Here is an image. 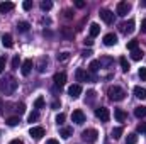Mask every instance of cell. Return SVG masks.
<instances>
[{
  "label": "cell",
  "instance_id": "obj_1",
  "mask_svg": "<svg viewBox=\"0 0 146 144\" xmlns=\"http://www.w3.org/2000/svg\"><path fill=\"white\" fill-rule=\"evenodd\" d=\"M17 88V80L12 76V75H7L5 78L0 80V92L5 93V95H12Z\"/></svg>",
  "mask_w": 146,
  "mask_h": 144
},
{
  "label": "cell",
  "instance_id": "obj_2",
  "mask_svg": "<svg viewBox=\"0 0 146 144\" xmlns=\"http://www.w3.org/2000/svg\"><path fill=\"white\" fill-rule=\"evenodd\" d=\"M107 95H109V98L112 102H121V100H124V97H126V92H124V88H121V87H110L109 90H107Z\"/></svg>",
  "mask_w": 146,
  "mask_h": 144
},
{
  "label": "cell",
  "instance_id": "obj_3",
  "mask_svg": "<svg viewBox=\"0 0 146 144\" xmlns=\"http://www.w3.org/2000/svg\"><path fill=\"white\" fill-rule=\"evenodd\" d=\"M97 137H99V132H97L95 129H87V131H83V132H82V139H83L87 144L95 143V141H97Z\"/></svg>",
  "mask_w": 146,
  "mask_h": 144
},
{
  "label": "cell",
  "instance_id": "obj_4",
  "mask_svg": "<svg viewBox=\"0 0 146 144\" xmlns=\"http://www.w3.org/2000/svg\"><path fill=\"white\" fill-rule=\"evenodd\" d=\"M95 117H97V119H100L102 122H109V119H110L109 108H107V107H99V108H95Z\"/></svg>",
  "mask_w": 146,
  "mask_h": 144
},
{
  "label": "cell",
  "instance_id": "obj_5",
  "mask_svg": "<svg viewBox=\"0 0 146 144\" xmlns=\"http://www.w3.org/2000/svg\"><path fill=\"white\" fill-rule=\"evenodd\" d=\"M129 10H131V3H129V2H119V3H117V9H115L117 15L124 17V15H127Z\"/></svg>",
  "mask_w": 146,
  "mask_h": 144
},
{
  "label": "cell",
  "instance_id": "obj_6",
  "mask_svg": "<svg viewBox=\"0 0 146 144\" xmlns=\"http://www.w3.org/2000/svg\"><path fill=\"white\" fill-rule=\"evenodd\" d=\"M75 76H76V81H88V80H95V76H90L88 73L83 70V68H78V70L75 71Z\"/></svg>",
  "mask_w": 146,
  "mask_h": 144
},
{
  "label": "cell",
  "instance_id": "obj_7",
  "mask_svg": "<svg viewBox=\"0 0 146 144\" xmlns=\"http://www.w3.org/2000/svg\"><path fill=\"white\" fill-rule=\"evenodd\" d=\"M99 15H100V19H102L106 24H112V22H114V12H110L107 9H102V10L99 12Z\"/></svg>",
  "mask_w": 146,
  "mask_h": 144
},
{
  "label": "cell",
  "instance_id": "obj_8",
  "mask_svg": "<svg viewBox=\"0 0 146 144\" xmlns=\"http://www.w3.org/2000/svg\"><path fill=\"white\" fill-rule=\"evenodd\" d=\"M72 120L75 122V124H83L85 122V114H83V110H73L72 114Z\"/></svg>",
  "mask_w": 146,
  "mask_h": 144
},
{
  "label": "cell",
  "instance_id": "obj_9",
  "mask_svg": "<svg viewBox=\"0 0 146 144\" xmlns=\"http://www.w3.org/2000/svg\"><path fill=\"white\" fill-rule=\"evenodd\" d=\"M29 136H31L33 139L39 141V139L44 136V129H42V127H31V129H29Z\"/></svg>",
  "mask_w": 146,
  "mask_h": 144
},
{
  "label": "cell",
  "instance_id": "obj_10",
  "mask_svg": "<svg viewBox=\"0 0 146 144\" xmlns=\"http://www.w3.org/2000/svg\"><path fill=\"white\" fill-rule=\"evenodd\" d=\"M68 93H70L72 98H78V97L82 95V85H78V83L72 85V87L68 88Z\"/></svg>",
  "mask_w": 146,
  "mask_h": 144
},
{
  "label": "cell",
  "instance_id": "obj_11",
  "mask_svg": "<svg viewBox=\"0 0 146 144\" xmlns=\"http://www.w3.org/2000/svg\"><path fill=\"white\" fill-rule=\"evenodd\" d=\"M121 31H122L124 34H131V32L134 31V20H133V19H129L127 22L121 24Z\"/></svg>",
  "mask_w": 146,
  "mask_h": 144
},
{
  "label": "cell",
  "instance_id": "obj_12",
  "mask_svg": "<svg viewBox=\"0 0 146 144\" xmlns=\"http://www.w3.org/2000/svg\"><path fill=\"white\" fill-rule=\"evenodd\" d=\"M53 81H54V85H56V87H60V88H61V87L66 83V75H65V73H56V75L53 76Z\"/></svg>",
  "mask_w": 146,
  "mask_h": 144
},
{
  "label": "cell",
  "instance_id": "obj_13",
  "mask_svg": "<svg viewBox=\"0 0 146 144\" xmlns=\"http://www.w3.org/2000/svg\"><path fill=\"white\" fill-rule=\"evenodd\" d=\"M104 44H106V46H115V44H117V36H115L114 32L106 34V36H104Z\"/></svg>",
  "mask_w": 146,
  "mask_h": 144
},
{
  "label": "cell",
  "instance_id": "obj_14",
  "mask_svg": "<svg viewBox=\"0 0 146 144\" xmlns=\"http://www.w3.org/2000/svg\"><path fill=\"white\" fill-rule=\"evenodd\" d=\"M33 70V59H26L24 63H22V66H21V73L24 75V76H27L29 73Z\"/></svg>",
  "mask_w": 146,
  "mask_h": 144
},
{
  "label": "cell",
  "instance_id": "obj_15",
  "mask_svg": "<svg viewBox=\"0 0 146 144\" xmlns=\"http://www.w3.org/2000/svg\"><path fill=\"white\" fill-rule=\"evenodd\" d=\"M14 7H15V5H14L12 2H2V3H0V12H2V14H7V12L14 10Z\"/></svg>",
  "mask_w": 146,
  "mask_h": 144
},
{
  "label": "cell",
  "instance_id": "obj_16",
  "mask_svg": "<svg viewBox=\"0 0 146 144\" xmlns=\"http://www.w3.org/2000/svg\"><path fill=\"white\" fill-rule=\"evenodd\" d=\"M134 97L136 98H141V100H145L146 98V88H143V87H134Z\"/></svg>",
  "mask_w": 146,
  "mask_h": 144
},
{
  "label": "cell",
  "instance_id": "obj_17",
  "mask_svg": "<svg viewBox=\"0 0 146 144\" xmlns=\"http://www.w3.org/2000/svg\"><path fill=\"white\" fill-rule=\"evenodd\" d=\"M114 117H115L119 122H124L127 115H126V112H124L122 108H114Z\"/></svg>",
  "mask_w": 146,
  "mask_h": 144
},
{
  "label": "cell",
  "instance_id": "obj_18",
  "mask_svg": "<svg viewBox=\"0 0 146 144\" xmlns=\"http://www.w3.org/2000/svg\"><path fill=\"white\" fill-rule=\"evenodd\" d=\"M143 56H145V53L138 48V49H134V51H131V59L133 61H139V59H143Z\"/></svg>",
  "mask_w": 146,
  "mask_h": 144
},
{
  "label": "cell",
  "instance_id": "obj_19",
  "mask_svg": "<svg viewBox=\"0 0 146 144\" xmlns=\"http://www.w3.org/2000/svg\"><path fill=\"white\" fill-rule=\"evenodd\" d=\"M2 44H3L5 48H9V49H10V48L14 46V41H12V36H10V34H3V36H2Z\"/></svg>",
  "mask_w": 146,
  "mask_h": 144
},
{
  "label": "cell",
  "instance_id": "obj_20",
  "mask_svg": "<svg viewBox=\"0 0 146 144\" xmlns=\"http://www.w3.org/2000/svg\"><path fill=\"white\" fill-rule=\"evenodd\" d=\"M99 34H100V26L95 24V22H92L90 24V37H97Z\"/></svg>",
  "mask_w": 146,
  "mask_h": 144
},
{
  "label": "cell",
  "instance_id": "obj_21",
  "mask_svg": "<svg viewBox=\"0 0 146 144\" xmlns=\"http://www.w3.org/2000/svg\"><path fill=\"white\" fill-rule=\"evenodd\" d=\"M134 115H136L138 119L146 117V107H145V105H138V107L134 108Z\"/></svg>",
  "mask_w": 146,
  "mask_h": 144
},
{
  "label": "cell",
  "instance_id": "obj_22",
  "mask_svg": "<svg viewBox=\"0 0 146 144\" xmlns=\"http://www.w3.org/2000/svg\"><path fill=\"white\" fill-rule=\"evenodd\" d=\"M72 134H73V129H72V127H61V129H60V136H61L63 139H68Z\"/></svg>",
  "mask_w": 146,
  "mask_h": 144
},
{
  "label": "cell",
  "instance_id": "obj_23",
  "mask_svg": "<svg viewBox=\"0 0 146 144\" xmlns=\"http://www.w3.org/2000/svg\"><path fill=\"white\" fill-rule=\"evenodd\" d=\"M29 27H31V24L26 22V20H21V22L17 24V31H19V32H27Z\"/></svg>",
  "mask_w": 146,
  "mask_h": 144
},
{
  "label": "cell",
  "instance_id": "obj_24",
  "mask_svg": "<svg viewBox=\"0 0 146 144\" xmlns=\"http://www.w3.org/2000/svg\"><path fill=\"white\" fill-rule=\"evenodd\" d=\"M56 59H58L60 63H65V61L70 59V53H68V51H63V53H60V54L56 56Z\"/></svg>",
  "mask_w": 146,
  "mask_h": 144
},
{
  "label": "cell",
  "instance_id": "obj_25",
  "mask_svg": "<svg viewBox=\"0 0 146 144\" xmlns=\"http://www.w3.org/2000/svg\"><path fill=\"white\" fill-rule=\"evenodd\" d=\"M7 126H10V127H14V126H17L19 122H21V119H19V115H14V117H9L7 120Z\"/></svg>",
  "mask_w": 146,
  "mask_h": 144
},
{
  "label": "cell",
  "instance_id": "obj_26",
  "mask_svg": "<svg viewBox=\"0 0 146 144\" xmlns=\"http://www.w3.org/2000/svg\"><path fill=\"white\" fill-rule=\"evenodd\" d=\"M119 63H121L122 71H129V68H131V66H129V63H127V59H126L124 56H121V58H119Z\"/></svg>",
  "mask_w": 146,
  "mask_h": 144
},
{
  "label": "cell",
  "instance_id": "obj_27",
  "mask_svg": "<svg viewBox=\"0 0 146 144\" xmlns=\"http://www.w3.org/2000/svg\"><path fill=\"white\" fill-rule=\"evenodd\" d=\"M122 132H124L122 127H114V129H112V137H114V139H119V137L122 136Z\"/></svg>",
  "mask_w": 146,
  "mask_h": 144
},
{
  "label": "cell",
  "instance_id": "obj_28",
  "mask_svg": "<svg viewBox=\"0 0 146 144\" xmlns=\"http://www.w3.org/2000/svg\"><path fill=\"white\" fill-rule=\"evenodd\" d=\"M138 48H139V42H138L136 39H133V41L127 42V49H129V51H134V49H138Z\"/></svg>",
  "mask_w": 146,
  "mask_h": 144
},
{
  "label": "cell",
  "instance_id": "obj_29",
  "mask_svg": "<svg viewBox=\"0 0 146 144\" xmlns=\"http://www.w3.org/2000/svg\"><path fill=\"white\" fill-rule=\"evenodd\" d=\"M136 143H138V136H136V134H127L126 144H136Z\"/></svg>",
  "mask_w": 146,
  "mask_h": 144
},
{
  "label": "cell",
  "instance_id": "obj_30",
  "mask_svg": "<svg viewBox=\"0 0 146 144\" xmlns=\"http://www.w3.org/2000/svg\"><path fill=\"white\" fill-rule=\"evenodd\" d=\"M99 65H100V66H102V65L109 66V65H112V58H109V56H104V58H100V59H99Z\"/></svg>",
  "mask_w": 146,
  "mask_h": 144
},
{
  "label": "cell",
  "instance_id": "obj_31",
  "mask_svg": "<svg viewBox=\"0 0 146 144\" xmlns=\"http://www.w3.org/2000/svg\"><path fill=\"white\" fill-rule=\"evenodd\" d=\"M51 7H53V2H49V0H44V2H41V9H42L44 12H48Z\"/></svg>",
  "mask_w": 146,
  "mask_h": 144
},
{
  "label": "cell",
  "instance_id": "obj_32",
  "mask_svg": "<svg viewBox=\"0 0 146 144\" xmlns=\"http://www.w3.org/2000/svg\"><path fill=\"white\" fill-rule=\"evenodd\" d=\"M99 66H100V65H99V61H97V59H94V61L90 63V66H88V68H90V71H92V73H97V71H99Z\"/></svg>",
  "mask_w": 146,
  "mask_h": 144
},
{
  "label": "cell",
  "instance_id": "obj_33",
  "mask_svg": "<svg viewBox=\"0 0 146 144\" xmlns=\"http://www.w3.org/2000/svg\"><path fill=\"white\" fill-rule=\"evenodd\" d=\"M44 107V98L42 97H37L36 102H34V108H42Z\"/></svg>",
  "mask_w": 146,
  "mask_h": 144
},
{
  "label": "cell",
  "instance_id": "obj_34",
  "mask_svg": "<svg viewBox=\"0 0 146 144\" xmlns=\"http://www.w3.org/2000/svg\"><path fill=\"white\" fill-rule=\"evenodd\" d=\"M136 131H138L139 134H146V122H139L138 127H136Z\"/></svg>",
  "mask_w": 146,
  "mask_h": 144
},
{
  "label": "cell",
  "instance_id": "obj_35",
  "mask_svg": "<svg viewBox=\"0 0 146 144\" xmlns=\"http://www.w3.org/2000/svg\"><path fill=\"white\" fill-rule=\"evenodd\" d=\"M15 112H17V115L24 114V112H26V105H24V104H17V105H15Z\"/></svg>",
  "mask_w": 146,
  "mask_h": 144
},
{
  "label": "cell",
  "instance_id": "obj_36",
  "mask_svg": "<svg viewBox=\"0 0 146 144\" xmlns=\"http://www.w3.org/2000/svg\"><path fill=\"white\" fill-rule=\"evenodd\" d=\"M37 119H39V114H37V112H31V114H29V117H27V120H29V122H36Z\"/></svg>",
  "mask_w": 146,
  "mask_h": 144
},
{
  "label": "cell",
  "instance_id": "obj_37",
  "mask_svg": "<svg viewBox=\"0 0 146 144\" xmlns=\"http://www.w3.org/2000/svg\"><path fill=\"white\" fill-rule=\"evenodd\" d=\"M19 65H21L19 56H14V59H12V68H14V70H17V68H19Z\"/></svg>",
  "mask_w": 146,
  "mask_h": 144
},
{
  "label": "cell",
  "instance_id": "obj_38",
  "mask_svg": "<svg viewBox=\"0 0 146 144\" xmlns=\"http://www.w3.org/2000/svg\"><path fill=\"white\" fill-rule=\"evenodd\" d=\"M65 119H66V117H65V114H58V115H56V124H58V126H61V124L65 122Z\"/></svg>",
  "mask_w": 146,
  "mask_h": 144
},
{
  "label": "cell",
  "instance_id": "obj_39",
  "mask_svg": "<svg viewBox=\"0 0 146 144\" xmlns=\"http://www.w3.org/2000/svg\"><path fill=\"white\" fill-rule=\"evenodd\" d=\"M5 65H7L5 56H0V73H3V70H5Z\"/></svg>",
  "mask_w": 146,
  "mask_h": 144
},
{
  "label": "cell",
  "instance_id": "obj_40",
  "mask_svg": "<svg viewBox=\"0 0 146 144\" xmlns=\"http://www.w3.org/2000/svg\"><path fill=\"white\" fill-rule=\"evenodd\" d=\"M22 9H24V10H31V9H33V2H31V0H26V2L22 3Z\"/></svg>",
  "mask_w": 146,
  "mask_h": 144
},
{
  "label": "cell",
  "instance_id": "obj_41",
  "mask_svg": "<svg viewBox=\"0 0 146 144\" xmlns=\"http://www.w3.org/2000/svg\"><path fill=\"white\" fill-rule=\"evenodd\" d=\"M138 75H139V78L145 81L146 80V68H139V73H138Z\"/></svg>",
  "mask_w": 146,
  "mask_h": 144
},
{
  "label": "cell",
  "instance_id": "obj_42",
  "mask_svg": "<svg viewBox=\"0 0 146 144\" xmlns=\"http://www.w3.org/2000/svg\"><path fill=\"white\" fill-rule=\"evenodd\" d=\"M60 107H61V102H60V100H53L51 108H53V110H56V108H60Z\"/></svg>",
  "mask_w": 146,
  "mask_h": 144
},
{
  "label": "cell",
  "instance_id": "obj_43",
  "mask_svg": "<svg viewBox=\"0 0 146 144\" xmlns=\"http://www.w3.org/2000/svg\"><path fill=\"white\" fill-rule=\"evenodd\" d=\"M87 95H88V102H92V100L95 98V92H94V90H90V92H88Z\"/></svg>",
  "mask_w": 146,
  "mask_h": 144
},
{
  "label": "cell",
  "instance_id": "obj_44",
  "mask_svg": "<svg viewBox=\"0 0 146 144\" xmlns=\"http://www.w3.org/2000/svg\"><path fill=\"white\" fill-rule=\"evenodd\" d=\"M75 5H76L78 9H83V7H85V2H82V0H76V2H75Z\"/></svg>",
  "mask_w": 146,
  "mask_h": 144
},
{
  "label": "cell",
  "instance_id": "obj_45",
  "mask_svg": "<svg viewBox=\"0 0 146 144\" xmlns=\"http://www.w3.org/2000/svg\"><path fill=\"white\" fill-rule=\"evenodd\" d=\"M141 32H145V34H146V19L141 20Z\"/></svg>",
  "mask_w": 146,
  "mask_h": 144
},
{
  "label": "cell",
  "instance_id": "obj_46",
  "mask_svg": "<svg viewBox=\"0 0 146 144\" xmlns=\"http://www.w3.org/2000/svg\"><path fill=\"white\" fill-rule=\"evenodd\" d=\"M83 44H85V46H92V44H94L92 37H90V39H85V41H83Z\"/></svg>",
  "mask_w": 146,
  "mask_h": 144
},
{
  "label": "cell",
  "instance_id": "obj_47",
  "mask_svg": "<svg viewBox=\"0 0 146 144\" xmlns=\"http://www.w3.org/2000/svg\"><path fill=\"white\" fill-rule=\"evenodd\" d=\"M65 17L66 19H72V10H65Z\"/></svg>",
  "mask_w": 146,
  "mask_h": 144
},
{
  "label": "cell",
  "instance_id": "obj_48",
  "mask_svg": "<svg viewBox=\"0 0 146 144\" xmlns=\"http://www.w3.org/2000/svg\"><path fill=\"white\" fill-rule=\"evenodd\" d=\"M46 144H60V141H56V139H48Z\"/></svg>",
  "mask_w": 146,
  "mask_h": 144
},
{
  "label": "cell",
  "instance_id": "obj_49",
  "mask_svg": "<svg viewBox=\"0 0 146 144\" xmlns=\"http://www.w3.org/2000/svg\"><path fill=\"white\" fill-rule=\"evenodd\" d=\"M9 144H24V143H22L21 139H14V141H10Z\"/></svg>",
  "mask_w": 146,
  "mask_h": 144
},
{
  "label": "cell",
  "instance_id": "obj_50",
  "mask_svg": "<svg viewBox=\"0 0 146 144\" xmlns=\"http://www.w3.org/2000/svg\"><path fill=\"white\" fill-rule=\"evenodd\" d=\"M82 54H83V56H90V54H92V51H90V49H87V51H83Z\"/></svg>",
  "mask_w": 146,
  "mask_h": 144
},
{
  "label": "cell",
  "instance_id": "obj_51",
  "mask_svg": "<svg viewBox=\"0 0 146 144\" xmlns=\"http://www.w3.org/2000/svg\"><path fill=\"white\" fill-rule=\"evenodd\" d=\"M141 7H146V2H141Z\"/></svg>",
  "mask_w": 146,
  "mask_h": 144
},
{
  "label": "cell",
  "instance_id": "obj_52",
  "mask_svg": "<svg viewBox=\"0 0 146 144\" xmlns=\"http://www.w3.org/2000/svg\"><path fill=\"white\" fill-rule=\"evenodd\" d=\"M0 104H2V100H0Z\"/></svg>",
  "mask_w": 146,
  "mask_h": 144
}]
</instances>
